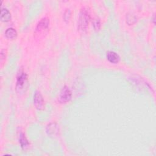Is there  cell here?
<instances>
[{"label": "cell", "instance_id": "obj_3", "mask_svg": "<svg viewBox=\"0 0 156 156\" xmlns=\"http://www.w3.org/2000/svg\"><path fill=\"white\" fill-rule=\"evenodd\" d=\"M72 93L71 91L67 86H65L60 91L59 95L60 101L62 102H66L69 101L71 98Z\"/></svg>", "mask_w": 156, "mask_h": 156}, {"label": "cell", "instance_id": "obj_11", "mask_svg": "<svg viewBox=\"0 0 156 156\" xmlns=\"http://www.w3.org/2000/svg\"><path fill=\"white\" fill-rule=\"evenodd\" d=\"M93 25L94 28L96 30H98L100 28V26H101V23H100L99 19L98 18H94L93 20Z\"/></svg>", "mask_w": 156, "mask_h": 156}, {"label": "cell", "instance_id": "obj_12", "mask_svg": "<svg viewBox=\"0 0 156 156\" xmlns=\"http://www.w3.org/2000/svg\"><path fill=\"white\" fill-rule=\"evenodd\" d=\"M70 16H71V11L69 9H66L65 12H64V15H63V18H64V20L66 21H68L70 19Z\"/></svg>", "mask_w": 156, "mask_h": 156}, {"label": "cell", "instance_id": "obj_1", "mask_svg": "<svg viewBox=\"0 0 156 156\" xmlns=\"http://www.w3.org/2000/svg\"><path fill=\"white\" fill-rule=\"evenodd\" d=\"M90 20V15L88 8L83 7L81 9L78 20V29L81 32H85L88 26Z\"/></svg>", "mask_w": 156, "mask_h": 156}, {"label": "cell", "instance_id": "obj_7", "mask_svg": "<svg viewBox=\"0 0 156 156\" xmlns=\"http://www.w3.org/2000/svg\"><path fill=\"white\" fill-rule=\"evenodd\" d=\"M11 15L6 8H2L1 10V20L2 21H8L10 20Z\"/></svg>", "mask_w": 156, "mask_h": 156}, {"label": "cell", "instance_id": "obj_2", "mask_svg": "<svg viewBox=\"0 0 156 156\" xmlns=\"http://www.w3.org/2000/svg\"><path fill=\"white\" fill-rule=\"evenodd\" d=\"M27 74L23 72L21 73L17 77L16 89L18 91L20 92L23 91L25 88H27Z\"/></svg>", "mask_w": 156, "mask_h": 156}, {"label": "cell", "instance_id": "obj_8", "mask_svg": "<svg viewBox=\"0 0 156 156\" xmlns=\"http://www.w3.org/2000/svg\"><path fill=\"white\" fill-rule=\"evenodd\" d=\"M47 133L49 135H55L58 133V129L55 124L52 123L48 126L47 127Z\"/></svg>", "mask_w": 156, "mask_h": 156}, {"label": "cell", "instance_id": "obj_10", "mask_svg": "<svg viewBox=\"0 0 156 156\" xmlns=\"http://www.w3.org/2000/svg\"><path fill=\"white\" fill-rule=\"evenodd\" d=\"M5 35L7 38H10V39H13V38H14L16 37L17 32H16V30L14 29L13 28L10 27V28H8L5 30Z\"/></svg>", "mask_w": 156, "mask_h": 156}, {"label": "cell", "instance_id": "obj_6", "mask_svg": "<svg viewBox=\"0 0 156 156\" xmlns=\"http://www.w3.org/2000/svg\"><path fill=\"white\" fill-rule=\"evenodd\" d=\"M49 21L47 18H42L38 23L36 29L37 30H44L45 29H47L48 26H49Z\"/></svg>", "mask_w": 156, "mask_h": 156}, {"label": "cell", "instance_id": "obj_9", "mask_svg": "<svg viewBox=\"0 0 156 156\" xmlns=\"http://www.w3.org/2000/svg\"><path fill=\"white\" fill-rule=\"evenodd\" d=\"M20 143L21 147L24 150L26 149H27L29 147V143L28 141L27 140L25 135L23 133H21L20 134Z\"/></svg>", "mask_w": 156, "mask_h": 156}, {"label": "cell", "instance_id": "obj_5", "mask_svg": "<svg viewBox=\"0 0 156 156\" xmlns=\"http://www.w3.org/2000/svg\"><path fill=\"white\" fill-rule=\"evenodd\" d=\"M107 60L113 63H117L120 60L119 55L114 51H108L106 54Z\"/></svg>", "mask_w": 156, "mask_h": 156}, {"label": "cell", "instance_id": "obj_4", "mask_svg": "<svg viewBox=\"0 0 156 156\" xmlns=\"http://www.w3.org/2000/svg\"><path fill=\"white\" fill-rule=\"evenodd\" d=\"M34 104L36 108L41 110L44 107V101L42 95L39 91H36L34 96Z\"/></svg>", "mask_w": 156, "mask_h": 156}]
</instances>
